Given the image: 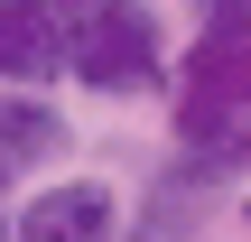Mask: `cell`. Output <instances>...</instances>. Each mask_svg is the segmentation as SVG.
I'll return each mask as SVG.
<instances>
[{"instance_id":"1","label":"cell","mask_w":251,"mask_h":242,"mask_svg":"<svg viewBox=\"0 0 251 242\" xmlns=\"http://www.w3.org/2000/svg\"><path fill=\"white\" fill-rule=\"evenodd\" d=\"M65 37V75L84 93H158L168 84V28L149 0H47Z\"/></svg>"},{"instance_id":"2","label":"cell","mask_w":251,"mask_h":242,"mask_svg":"<svg viewBox=\"0 0 251 242\" xmlns=\"http://www.w3.org/2000/svg\"><path fill=\"white\" fill-rule=\"evenodd\" d=\"M9 242H121V196L102 177H47L9 215Z\"/></svg>"},{"instance_id":"3","label":"cell","mask_w":251,"mask_h":242,"mask_svg":"<svg viewBox=\"0 0 251 242\" xmlns=\"http://www.w3.org/2000/svg\"><path fill=\"white\" fill-rule=\"evenodd\" d=\"M168 131H177V149L186 159H214V168H251V121L233 93H214V84H177L168 93Z\"/></svg>"},{"instance_id":"4","label":"cell","mask_w":251,"mask_h":242,"mask_svg":"<svg viewBox=\"0 0 251 242\" xmlns=\"http://www.w3.org/2000/svg\"><path fill=\"white\" fill-rule=\"evenodd\" d=\"M0 84L9 93L65 84V37H56V9L47 0H0Z\"/></svg>"},{"instance_id":"5","label":"cell","mask_w":251,"mask_h":242,"mask_svg":"<svg viewBox=\"0 0 251 242\" xmlns=\"http://www.w3.org/2000/svg\"><path fill=\"white\" fill-rule=\"evenodd\" d=\"M65 112L47 103V93H0V196L19 187V177H37L47 159H65Z\"/></svg>"},{"instance_id":"6","label":"cell","mask_w":251,"mask_h":242,"mask_svg":"<svg viewBox=\"0 0 251 242\" xmlns=\"http://www.w3.org/2000/svg\"><path fill=\"white\" fill-rule=\"evenodd\" d=\"M251 47V0H196V47H186V75L177 84H214L233 75V56Z\"/></svg>"},{"instance_id":"7","label":"cell","mask_w":251,"mask_h":242,"mask_svg":"<svg viewBox=\"0 0 251 242\" xmlns=\"http://www.w3.org/2000/svg\"><path fill=\"white\" fill-rule=\"evenodd\" d=\"M224 93L242 103V121H251V47H242V56H233V75H224Z\"/></svg>"},{"instance_id":"8","label":"cell","mask_w":251,"mask_h":242,"mask_svg":"<svg viewBox=\"0 0 251 242\" xmlns=\"http://www.w3.org/2000/svg\"><path fill=\"white\" fill-rule=\"evenodd\" d=\"M242 233H251V196H242Z\"/></svg>"},{"instance_id":"9","label":"cell","mask_w":251,"mask_h":242,"mask_svg":"<svg viewBox=\"0 0 251 242\" xmlns=\"http://www.w3.org/2000/svg\"><path fill=\"white\" fill-rule=\"evenodd\" d=\"M0 242H9V215H0Z\"/></svg>"}]
</instances>
